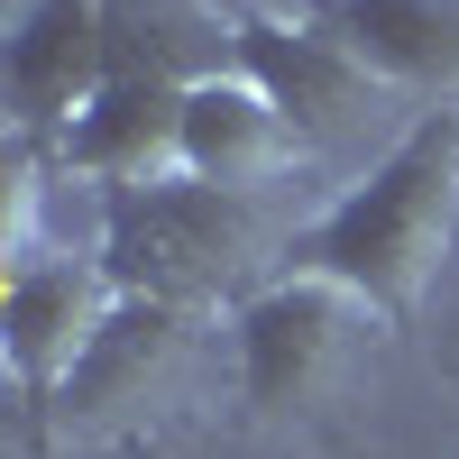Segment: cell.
I'll use <instances>...</instances> for the list:
<instances>
[{"mask_svg": "<svg viewBox=\"0 0 459 459\" xmlns=\"http://www.w3.org/2000/svg\"><path fill=\"white\" fill-rule=\"evenodd\" d=\"M459 239V110H423L322 221L285 230L276 266L331 276L377 322H413Z\"/></svg>", "mask_w": 459, "mask_h": 459, "instance_id": "1", "label": "cell"}, {"mask_svg": "<svg viewBox=\"0 0 459 459\" xmlns=\"http://www.w3.org/2000/svg\"><path fill=\"white\" fill-rule=\"evenodd\" d=\"M110 285L147 294V303H175V313H203V303H248L266 276V212L257 194H221V184H138V194H110L101 203V248Z\"/></svg>", "mask_w": 459, "mask_h": 459, "instance_id": "2", "label": "cell"}, {"mask_svg": "<svg viewBox=\"0 0 459 459\" xmlns=\"http://www.w3.org/2000/svg\"><path fill=\"white\" fill-rule=\"evenodd\" d=\"M368 322L359 294H340L331 276H294V266H276L248 303H230V350H239V395L257 413H294L313 404L340 359H350V340Z\"/></svg>", "mask_w": 459, "mask_h": 459, "instance_id": "3", "label": "cell"}, {"mask_svg": "<svg viewBox=\"0 0 459 459\" xmlns=\"http://www.w3.org/2000/svg\"><path fill=\"white\" fill-rule=\"evenodd\" d=\"M194 74L203 65L120 37V65H110L101 101L65 129L56 157L83 184H101V203L110 194H138V184H175L184 175V83H194Z\"/></svg>", "mask_w": 459, "mask_h": 459, "instance_id": "4", "label": "cell"}, {"mask_svg": "<svg viewBox=\"0 0 459 459\" xmlns=\"http://www.w3.org/2000/svg\"><path fill=\"white\" fill-rule=\"evenodd\" d=\"M230 65L266 83V101H276V110H285V129L303 138V157H322V147L359 138L377 110L395 101V92L377 83V74H368L350 47H340L322 19L239 10V19H230Z\"/></svg>", "mask_w": 459, "mask_h": 459, "instance_id": "5", "label": "cell"}, {"mask_svg": "<svg viewBox=\"0 0 459 459\" xmlns=\"http://www.w3.org/2000/svg\"><path fill=\"white\" fill-rule=\"evenodd\" d=\"M110 65H120V10L110 0H10V138L65 147V129L101 101Z\"/></svg>", "mask_w": 459, "mask_h": 459, "instance_id": "6", "label": "cell"}, {"mask_svg": "<svg viewBox=\"0 0 459 459\" xmlns=\"http://www.w3.org/2000/svg\"><path fill=\"white\" fill-rule=\"evenodd\" d=\"M110 285L101 257H74V248H37L10 266V294H0V350H10V377L28 404H56L74 386V368L92 359V340L110 322Z\"/></svg>", "mask_w": 459, "mask_h": 459, "instance_id": "7", "label": "cell"}, {"mask_svg": "<svg viewBox=\"0 0 459 459\" xmlns=\"http://www.w3.org/2000/svg\"><path fill=\"white\" fill-rule=\"evenodd\" d=\"M303 138L285 129V110L266 101L257 74L239 65H203L184 83V175L221 184V194H266L276 175H294Z\"/></svg>", "mask_w": 459, "mask_h": 459, "instance_id": "8", "label": "cell"}, {"mask_svg": "<svg viewBox=\"0 0 459 459\" xmlns=\"http://www.w3.org/2000/svg\"><path fill=\"white\" fill-rule=\"evenodd\" d=\"M386 92L459 101V0H322L313 10Z\"/></svg>", "mask_w": 459, "mask_h": 459, "instance_id": "9", "label": "cell"}, {"mask_svg": "<svg viewBox=\"0 0 459 459\" xmlns=\"http://www.w3.org/2000/svg\"><path fill=\"white\" fill-rule=\"evenodd\" d=\"M184 340H194V313H175V303H147V294H120V303H110V322H101V340H92V359L74 368V386H65L47 413L74 432V423H92V413L138 404L147 386H166V377H175Z\"/></svg>", "mask_w": 459, "mask_h": 459, "instance_id": "10", "label": "cell"}, {"mask_svg": "<svg viewBox=\"0 0 459 459\" xmlns=\"http://www.w3.org/2000/svg\"><path fill=\"white\" fill-rule=\"evenodd\" d=\"M92 459H138V450H92Z\"/></svg>", "mask_w": 459, "mask_h": 459, "instance_id": "11", "label": "cell"}]
</instances>
